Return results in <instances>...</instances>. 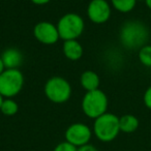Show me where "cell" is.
<instances>
[{"label":"cell","instance_id":"14","mask_svg":"<svg viewBox=\"0 0 151 151\" xmlns=\"http://www.w3.org/2000/svg\"><path fill=\"white\" fill-rule=\"evenodd\" d=\"M112 7L122 14L130 13L136 7L138 0H110Z\"/></svg>","mask_w":151,"mask_h":151},{"label":"cell","instance_id":"12","mask_svg":"<svg viewBox=\"0 0 151 151\" xmlns=\"http://www.w3.org/2000/svg\"><path fill=\"white\" fill-rule=\"evenodd\" d=\"M80 83L81 86L86 90V92H88V91H93L99 89V84H101V79L95 71L85 70L81 75Z\"/></svg>","mask_w":151,"mask_h":151},{"label":"cell","instance_id":"19","mask_svg":"<svg viewBox=\"0 0 151 151\" xmlns=\"http://www.w3.org/2000/svg\"><path fill=\"white\" fill-rule=\"evenodd\" d=\"M78 151H99V150L95 146H93V145L87 144V145H85V146H82V147H80V148H78Z\"/></svg>","mask_w":151,"mask_h":151},{"label":"cell","instance_id":"15","mask_svg":"<svg viewBox=\"0 0 151 151\" xmlns=\"http://www.w3.org/2000/svg\"><path fill=\"white\" fill-rule=\"evenodd\" d=\"M19 111V105L13 99H4L0 108V112L5 116H14Z\"/></svg>","mask_w":151,"mask_h":151},{"label":"cell","instance_id":"21","mask_svg":"<svg viewBox=\"0 0 151 151\" xmlns=\"http://www.w3.org/2000/svg\"><path fill=\"white\" fill-rule=\"evenodd\" d=\"M5 69L6 68H5V66H4V63H3L2 59H1V57H0V75H1Z\"/></svg>","mask_w":151,"mask_h":151},{"label":"cell","instance_id":"23","mask_svg":"<svg viewBox=\"0 0 151 151\" xmlns=\"http://www.w3.org/2000/svg\"><path fill=\"white\" fill-rule=\"evenodd\" d=\"M3 99H4V97H3L2 95L0 94V108H1V105H2V101H3Z\"/></svg>","mask_w":151,"mask_h":151},{"label":"cell","instance_id":"1","mask_svg":"<svg viewBox=\"0 0 151 151\" xmlns=\"http://www.w3.org/2000/svg\"><path fill=\"white\" fill-rule=\"evenodd\" d=\"M149 28L140 20H128L124 22L119 30V42L124 49L139 51L148 44Z\"/></svg>","mask_w":151,"mask_h":151},{"label":"cell","instance_id":"8","mask_svg":"<svg viewBox=\"0 0 151 151\" xmlns=\"http://www.w3.org/2000/svg\"><path fill=\"white\" fill-rule=\"evenodd\" d=\"M87 17L94 24H104L112 15L111 4L107 0H91L87 6Z\"/></svg>","mask_w":151,"mask_h":151},{"label":"cell","instance_id":"20","mask_svg":"<svg viewBox=\"0 0 151 151\" xmlns=\"http://www.w3.org/2000/svg\"><path fill=\"white\" fill-rule=\"evenodd\" d=\"M33 4L36 5H45V4H48L50 2L51 0H30Z\"/></svg>","mask_w":151,"mask_h":151},{"label":"cell","instance_id":"17","mask_svg":"<svg viewBox=\"0 0 151 151\" xmlns=\"http://www.w3.org/2000/svg\"><path fill=\"white\" fill-rule=\"evenodd\" d=\"M53 151H78V148L73 146V145H71L70 143L64 141V142L57 144Z\"/></svg>","mask_w":151,"mask_h":151},{"label":"cell","instance_id":"11","mask_svg":"<svg viewBox=\"0 0 151 151\" xmlns=\"http://www.w3.org/2000/svg\"><path fill=\"white\" fill-rule=\"evenodd\" d=\"M62 52L65 58L71 61L80 60L84 53L83 46L77 40H64L62 45Z\"/></svg>","mask_w":151,"mask_h":151},{"label":"cell","instance_id":"22","mask_svg":"<svg viewBox=\"0 0 151 151\" xmlns=\"http://www.w3.org/2000/svg\"><path fill=\"white\" fill-rule=\"evenodd\" d=\"M144 1H145V4H146V6L151 11V0H144Z\"/></svg>","mask_w":151,"mask_h":151},{"label":"cell","instance_id":"4","mask_svg":"<svg viewBox=\"0 0 151 151\" xmlns=\"http://www.w3.org/2000/svg\"><path fill=\"white\" fill-rule=\"evenodd\" d=\"M56 26L61 40H77L82 35L85 29V22L78 14L67 13L59 19Z\"/></svg>","mask_w":151,"mask_h":151},{"label":"cell","instance_id":"18","mask_svg":"<svg viewBox=\"0 0 151 151\" xmlns=\"http://www.w3.org/2000/svg\"><path fill=\"white\" fill-rule=\"evenodd\" d=\"M143 103L147 109L151 110V85L145 90L143 95Z\"/></svg>","mask_w":151,"mask_h":151},{"label":"cell","instance_id":"9","mask_svg":"<svg viewBox=\"0 0 151 151\" xmlns=\"http://www.w3.org/2000/svg\"><path fill=\"white\" fill-rule=\"evenodd\" d=\"M33 35L42 45L51 46L60 40L57 26L48 21H42L33 27Z\"/></svg>","mask_w":151,"mask_h":151},{"label":"cell","instance_id":"16","mask_svg":"<svg viewBox=\"0 0 151 151\" xmlns=\"http://www.w3.org/2000/svg\"><path fill=\"white\" fill-rule=\"evenodd\" d=\"M139 61L145 67H151V45H145L138 51Z\"/></svg>","mask_w":151,"mask_h":151},{"label":"cell","instance_id":"6","mask_svg":"<svg viewBox=\"0 0 151 151\" xmlns=\"http://www.w3.org/2000/svg\"><path fill=\"white\" fill-rule=\"evenodd\" d=\"M24 86V76L19 68L5 69L0 75V94L4 99L18 95Z\"/></svg>","mask_w":151,"mask_h":151},{"label":"cell","instance_id":"5","mask_svg":"<svg viewBox=\"0 0 151 151\" xmlns=\"http://www.w3.org/2000/svg\"><path fill=\"white\" fill-rule=\"evenodd\" d=\"M46 97L54 104H64L71 96V86L66 79L62 77H52L46 82L44 87Z\"/></svg>","mask_w":151,"mask_h":151},{"label":"cell","instance_id":"10","mask_svg":"<svg viewBox=\"0 0 151 151\" xmlns=\"http://www.w3.org/2000/svg\"><path fill=\"white\" fill-rule=\"evenodd\" d=\"M1 59H2L4 66L6 69H16L19 68L22 65L24 60L23 54L21 51L18 50L17 48H9L4 50L1 54Z\"/></svg>","mask_w":151,"mask_h":151},{"label":"cell","instance_id":"2","mask_svg":"<svg viewBox=\"0 0 151 151\" xmlns=\"http://www.w3.org/2000/svg\"><path fill=\"white\" fill-rule=\"evenodd\" d=\"M92 132L101 142H112L117 138L120 132L119 117L115 114L107 112L94 120Z\"/></svg>","mask_w":151,"mask_h":151},{"label":"cell","instance_id":"13","mask_svg":"<svg viewBox=\"0 0 151 151\" xmlns=\"http://www.w3.org/2000/svg\"><path fill=\"white\" fill-rule=\"evenodd\" d=\"M139 125H140L139 119L132 114H125L119 117L120 132L124 134H132L138 129Z\"/></svg>","mask_w":151,"mask_h":151},{"label":"cell","instance_id":"7","mask_svg":"<svg viewBox=\"0 0 151 151\" xmlns=\"http://www.w3.org/2000/svg\"><path fill=\"white\" fill-rule=\"evenodd\" d=\"M92 129L87 124L77 122V123L70 124L66 128L64 132V138L66 142L70 143L77 148H80L89 144L92 138Z\"/></svg>","mask_w":151,"mask_h":151},{"label":"cell","instance_id":"3","mask_svg":"<svg viewBox=\"0 0 151 151\" xmlns=\"http://www.w3.org/2000/svg\"><path fill=\"white\" fill-rule=\"evenodd\" d=\"M108 106H109V99L107 94L99 88L85 93L81 103L83 113L88 118L94 120L107 113Z\"/></svg>","mask_w":151,"mask_h":151},{"label":"cell","instance_id":"24","mask_svg":"<svg viewBox=\"0 0 151 151\" xmlns=\"http://www.w3.org/2000/svg\"><path fill=\"white\" fill-rule=\"evenodd\" d=\"M150 22H151V15H150Z\"/></svg>","mask_w":151,"mask_h":151}]
</instances>
